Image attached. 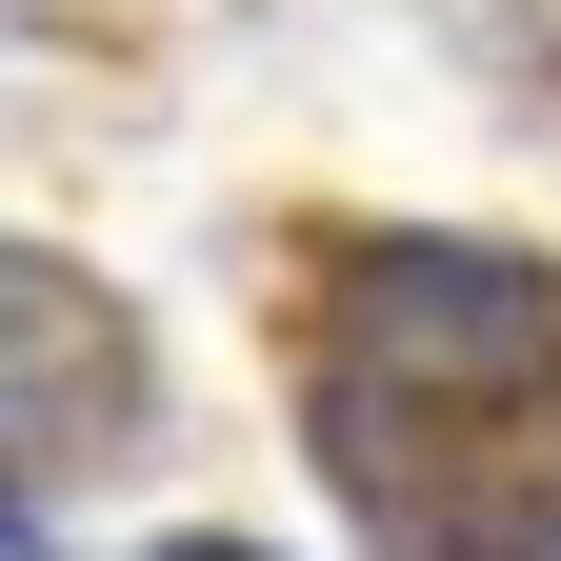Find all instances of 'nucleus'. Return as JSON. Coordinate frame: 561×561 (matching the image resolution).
<instances>
[{"mask_svg": "<svg viewBox=\"0 0 561 561\" xmlns=\"http://www.w3.org/2000/svg\"><path fill=\"white\" fill-rule=\"evenodd\" d=\"M161 561H261V541H161Z\"/></svg>", "mask_w": 561, "mask_h": 561, "instance_id": "obj_2", "label": "nucleus"}, {"mask_svg": "<svg viewBox=\"0 0 561 561\" xmlns=\"http://www.w3.org/2000/svg\"><path fill=\"white\" fill-rule=\"evenodd\" d=\"M301 442L381 561H561V261L362 241L301 341Z\"/></svg>", "mask_w": 561, "mask_h": 561, "instance_id": "obj_1", "label": "nucleus"}]
</instances>
